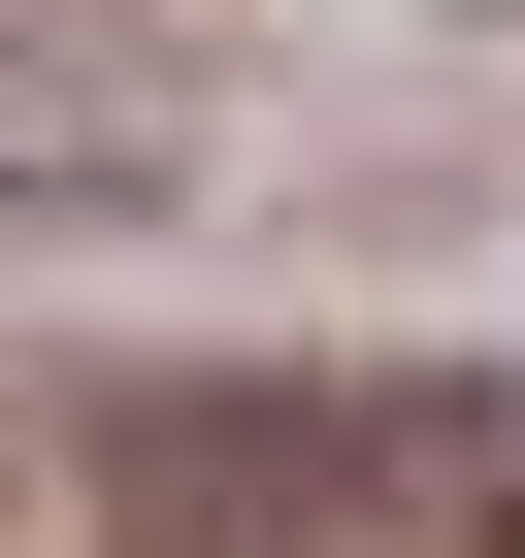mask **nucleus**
Masks as SVG:
<instances>
[{
  "instance_id": "1",
  "label": "nucleus",
  "mask_w": 525,
  "mask_h": 558,
  "mask_svg": "<svg viewBox=\"0 0 525 558\" xmlns=\"http://www.w3.org/2000/svg\"><path fill=\"white\" fill-rule=\"evenodd\" d=\"M132 493H164V525H329L362 460H329V427H132Z\"/></svg>"
},
{
  "instance_id": "2",
  "label": "nucleus",
  "mask_w": 525,
  "mask_h": 558,
  "mask_svg": "<svg viewBox=\"0 0 525 558\" xmlns=\"http://www.w3.org/2000/svg\"><path fill=\"white\" fill-rule=\"evenodd\" d=\"M427 493H460V525L525 558V395H460V427H427Z\"/></svg>"
}]
</instances>
